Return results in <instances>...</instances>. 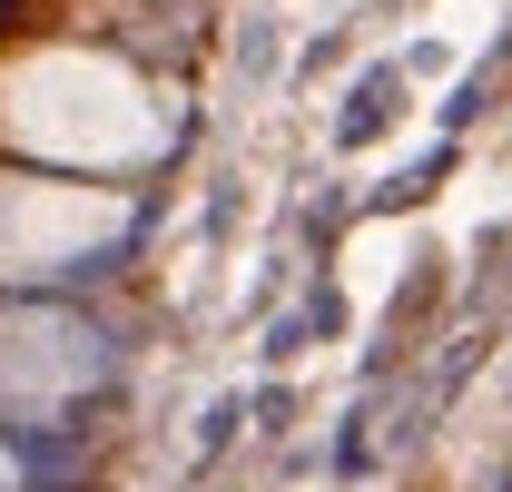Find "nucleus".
<instances>
[{"mask_svg": "<svg viewBox=\"0 0 512 492\" xmlns=\"http://www.w3.org/2000/svg\"><path fill=\"white\" fill-rule=\"evenodd\" d=\"M178 148V109L128 50L99 40H10L0 50V158L60 178H138Z\"/></svg>", "mask_w": 512, "mask_h": 492, "instance_id": "obj_1", "label": "nucleus"}, {"mask_svg": "<svg viewBox=\"0 0 512 492\" xmlns=\"http://www.w3.org/2000/svg\"><path fill=\"white\" fill-rule=\"evenodd\" d=\"M138 227V197L109 178H60V168H10L0 158V296L89 276L99 256H119Z\"/></svg>", "mask_w": 512, "mask_h": 492, "instance_id": "obj_2", "label": "nucleus"}, {"mask_svg": "<svg viewBox=\"0 0 512 492\" xmlns=\"http://www.w3.org/2000/svg\"><path fill=\"white\" fill-rule=\"evenodd\" d=\"M99 374H109V355L79 315L0 296V424H50L99 394Z\"/></svg>", "mask_w": 512, "mask_h": 492, "instance_id": "obj_3", "label": "nucleus"}, {"mask_svg": "<svg viewBox=\"0 0 512 492\" xmlns=\"http://www.w3.org/2000/svg\"><path fill=\"white\" fill-rule=\"evenodd\" d=\"M0 492H30V473H20V453H10V433H0Z\"/></svg>", "mask_w": 512, "mask_h": 492, "instance_id": "obj_4", "label": "nucleus"}]
</instances>
